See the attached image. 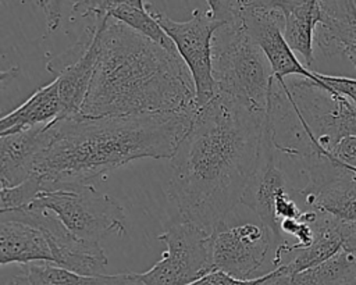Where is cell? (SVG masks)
<instances>
[{
  "label": "cell",
  "instance_id": "11",
  "mask_svg": "<svg viewBox=\"0 0 356 285\" xmlns=\"http://www.w3.org/2000/svg\"><path fill=\"white\" fill-rule=\"evenodd\" d=\"M288 190L292 192L293 189L289 186L286 174L281 167L278 153L274 149L266 125L259 164L241 203L249 207L270 231L275 249L285 241H282V231L280 228V220L274 211V203L280 193Z\"/></svg>",
  "mask_w": 356,
  "mask_h": 285
},
{
  "label": "cell",
  "instance_id": "7",
  "mask_svg": "<svg viewBox=\"0 0 356 285\" xmlns=\"http://www.w3.org/2000/svg\"><path fill=\"white\" fill-rule=\"evenodd\" d=\"M146 10L174 42L193 78L196 106L197 108L203 107L218 93L213 76V38L222 24L216 21L209 10H193L192 17L186 21H174L152 4H146Z\"/></svg>",
  "mask_w": 356,
  "mask_h": 285
},
{
  "label": "cell",
  "instance_id": "8",
  "mask_svg": "<svg viewBox=\"0 0 356 285\" xmlns=\"http://www.w3.org/2000/svg\"><path fill=\"white\" fill-rule=\"evenodd\" d=\"M241 21L250 38L266 54L274 78L285 79L289 75H299L324 85L314 71L303 65L284 36L285 18L281 10L268 6L263 0H245L241 10Z\"/></svg>",
  "mask_w": 356,
  "mask_h": 285
},
{
  "label": "cell",
  "instance_id": "5",
  "mask_svg": "<svg viewBox=\"0 0 356 285\" xmlns=\"http://www.w3.org/2000/svg\"><path fill=\"white\" fill-rule=\"evenodd\" d=\"M51 211L78 239L99 243L110 234H125V211L110 195L90 184L47 189L29 204Z\"/></svg>",
  "mask_w": 356,
  "mask_h": 285
},
{
  "label": "cell",
  "instance_id": "17",
  "mask_svg": "<svg viewBox=\"0 0 356 285\" xmlns=\"http://www.w3.org/2000/svg\"><path fill=\"white\" fill-rule=\"evenodd\" d=\"M61 115L63 106L60 100L58 83L54 78L50 83L33 92V95L15 110L1 117L0 136L39 125H49L61 120Z\"/></svg>",
  "mask_w": 356,
  "mask_h": 285
},
{
  "label": "cell",
  "instance_id": "4",
  "mask_svg": "<svg viewBox=\"0 0 356 285\" xmlns=\"http://www.w3.org/2000/svg\"><path fill=\"white\" fill-rule=\"evenodd\" d=\"M213 76L222 93L253 111H267L274 81L271 65L242 25H221L213 38Z\"/></svg>",
  "mask_w": 356,
  "mask_h": 285
},
{
  "label": "cell",
  "instance_id": "14",
  "mask_svg": "<svg viewBox=\"0 0 356 285\" xmlns=\"http://www.w3.org/2000/svg\"><path fill=\"white\" fill-rule=\"evenodd\" d=\"M47 125H39L0 136V184L15 186L33 174L36 156L43 149Z\"/></svg>",
  "mask_w": 356,
  "mask_h": 285
},
{
  "label": "cell",
  "instance_id": "20",
  "mask_svg": "<svg viewBox=\"0 0 356 285\" xmlns=\"http://www.w3.org/2000/svg\"><path fill=\"white\" fill-rule=\"evenodd\" d=\"M107 15L125 24L127 26L132 28L134 31L147 36L153 42L161 44L164 49L177 51L174 42L164 32V29L159 25V22L153 18V15L146 10V7L138 8V7H132V6H120L117 8H113Z\"/></svg>",
  "mask_w": 356,
  "mask_h": 285
},
{
  "label": "cell",
  "instance_id": "29",
  "mask_svg": "<svg viewBox=\"0 0 356 285\" xmlns=\"http://www.w3.org/2000/svg\"><path fill=\"white\" fill-rule=\"evenodd\" d=\"M49 1L50 0H35V3H36V6H39V7H42L43 10H46V7H47V4H49Z\"/></svg>",
  "mask_w": 356,
  "mask_h": 285
},
{
  "label": "cell",
  "instance_id": "15",
  "mask_svg": "<svg viewBox=\"0 0 356 285\" xmlns=\"http://www.w3.org/2000/svg\"><path fill=\"white\" fill-rule=\"evenodd\" d=\"M282 11L285 18L284 36L291 49L300 54L306 67L314 63V32L320 22L318 0H263Z\"/></svg>",
  "mask_w": 356,
  "mask_h": 285
},
{
  "label": "cell",
  "instance_id": "13",
  "mask_svg": "<svg viewBox=\"0 0 356 285\" xmlns=\"http://www.w3.org/2000/svg\"><path fill=\"white\" fill-rule=\"evenodd\" d=\"M53 263L50 241L35 222L0 215V264Z\"/></svg>",
  "mask_w": 356,
  "mask_h": 285
},
{
  "label": "cell",
  "instance_id": "19",
  "mask_svg": "<svg viewBox=\"0 0 356 285\" xmlns=\"http://www.w3.org/2000/svg\"><path fill=\"white\" fill-rule=\"evenodd\" d=\"M289 285H356V253L343 249L316 267L292 274Z\"/></svg>",
  "mask_w": 356,
  "mask_h": 285
},
{
  "label": "cell",
  "instance_id": "9",
  "mask_svg": "<svg viewBox=\"0 0 356 285\" xmlns=\"http://www.w3.org/2000/svg\"><path fill=\"white\" fill-rule=\"evenodd\" d=\"M0 215L35 222L42 227L50 241L56 266L81 275H103L107 266V256L100 243L78 239L51 211L26 206L24 209L0 213Z\"/></svg>",
  "mask_w": 356,
  "mask_h": 285
},
{
  "label": "cell",
  "instance_id": "16",
  "mask_svg": "<svg viewBox=\"0 0 356 285\" xmlns=\"http://www.w3.org/2000/svg\"><path fill=\"white\" fill-rule=\"evenodd\" d=\"M293 197H299L306 210L330 214L343 222L356 224V175L342 171L312 192L292 190Z\"/></svg>",
  "mask_w": 356,
  "mask_h": 285
},
{
  "label": "cell",
  "instance_id": "21",
  "mask_svg": "<svg viewBox=\"0 0 356 285\" xmlns=\"http://www.w3.org/2000/svg\"><path fill=\"white\" fill-rule=\"evenodd\" d=\"M44 189V181L38 172H33L29 178L15 186L1 188L0 213L18 210L29 206Z\"/></svg>",
  "mask_w": 356,
  "mask_h": 285
},
{
  "label": "cell",
  "instance_id": "26",
  "mask_svg": "<svg viewBox=\"0 0 356 285\" xmlns=\"http://www.w3.org/2000/svg\"><path fill=\"white\" fill-rule=\"evenodd\" d=\"M316 75L324 85H327V88L330 90H332L334 93H338L341 96H345L349 100L356 103V79L346 78V76L325 75V74H320V72H316Z\"/></svg>",
  "mask_w": 356,
  "mask_h": 285
},
{
  "label": "cell",
  "instance_id": "31",
  "mask_svg": "<svg viewBox=\"0 0 356 285\" xmlns=\"http://www.w3.org/2000/svg\"><path fill=\"white\" fill-rule=\"evenodd\" d=\"M353 3H355V4H356V0H353Z\"/></svg>",
  "mask_w": 356,
  "mask_h": 285
},
{
  "label": "cell",
  "instance_id": "23",
  "mask_svg": "<svg viewBox=\"0 0 356 285\" xmlns=\"http://www.w3.org/2000/svg\"><path fill=\"white\" fill-rule=\"evenodd\" d=\"M325 157L345 170L349 167H356V136H342L325 154Z\"/></svg>",
  "mask_w": 356,
  "mask_h": 285
},
{
  "label": "cell",
  "instance_id": "2",
  "mask_svg": "<svg viewBox=\"0 0 356 285\" xmlns=\"http://www.w3.org/2000/svg\"><path fill=\"white\" fill-rule=\"evenodd\" d=\"M97 60L79 115L196 113V90L178 54L108 17L93 18Z\"/></svg>",
  "mask_w": 356,
  "mask_h": 285
},
{
  "label": "cell",
  "instance_id": "24",
  "mask_svg": "<svg viewBox=\"0 0 356 285\" xmlns=\"http://www.w3.org/2000/svg\"><path fill=\"white\" fill-rule=\"evenodd\" d=\"M211 17L220 24H232L241 18V0H206Z\"/></svg>",
  "mask_w": 356,
  "mask_h": 285
},
{
  "label": "cell",
  "instance_id": "25",
  "mask_svg": "<svg viewBox=\"0 0 356 285\" xmlns=\"http://www.w3.org/2000/svg\"><path fill=\"white\" fill-rule=\"evenodd\" d=\"M263 279H264V274L252 279H238L224 271L214 270L203 275L202 278L191 282L189 285H259Z\"/></svg>",
  "mask_w": 356,
  "mask_h": 285
},
{
  "label": "cell",
  "instance_id": "6",
  "mask_svg": "<svg viewBox=\"0 0 356 285\" xmlns=\"http://www.w3.org/2000/svg\"><path fill=\"white\" fill-rule=\"evenodd\" d=\"M157 239L167 249L147 271L129 272L135 285H189L214 271L211 234L203 228L179 218Z\"/></svg>",
  "mask_w": 356,
  "mask_h": 285
},
{
  "label": "cell",
  "instance_id": "30",
  "mask_svg": "<svg viewBox=\"0 0 356 285\" xmlns=\"http://www.w3.org/2000/svg\"><path fill=\"white\" fill-rule=\"evenodd\" d=\"M346 171H349V172H352V174L356 175V167H349Z\"/></svg>",
  "mask_w": 356,
  "mask_h": 285
},
{
  "label": "cell",
  "instance_id": "10",
  "mask_svg": "<svg viewBox=\"0 0 356 285\" xmlns=\"http://www.w3.org/2000/svg\"><path fill=\"white\" fill-rule=\"evenodd\" d=\"M274 246L270 231L257 224L221 227L211 234V260L214 270L238 279H252Z\"/></svg>",
  "mask_w": 356,
  "mask_h": 285
},
{
  "label": "cell",
  "instance_id": "28",
  "mask_svg": "<svg viewBox=\"0 0 356 285\" xmlns=\"http://www.w3.org/2000/svg\"><path fill=\"white\" fill-rule=\"evenodd\" d=\"M61 8L63 0H50L44 13H46V26L49 32H53L58 28L61 21Z\"/></svg>",
  "mask_w": 356,
  "mask_h": 285
},
{
  "label": "cell",
  "instance_id": "27",
  "mask_svg": "<svg viewBox=\"0 0 356 285\" xmlns=\"http://www.w3.org/2000/svg\"><path fill=\"white\" fill-rule=\"evenodd\" d=\"M274 211L277 218L284 220V218H300L303 214V210L300 209L298 200L293 197L292 192H282L277 196L275 203H274Z\"/></svg>",
  "mask_w": 356,
  "mask_h": 285
},
{
  "label": "cell",
  "instance_id": "18",
  "mask_svg": "<svg viewBox=\"0 0 356 285\" xmlns=\"http://www.w3.org/2000/svg\"><path fill=\"white\" fill-rule=\"evenodd\" d=\"M22 270L7 285H120L117 275L88 277L53 263L19 264Z\"/></svg>",
  "mask_w": 356,
  "mask_h": 285
},
{
  "label": "cell",
  "instance_id": "3",
  "mask_svg": "<svg viewBox=\"0 0 356 285\" xmlns=\"http://www.w3.org/2000/svg\"><path fill=\"white\" fill-rule=\"evenodd\" d=\"M196 113L139 115H76L46 127L36 156L47 189L83 185L138 158H171Z\"/></svg>",
  "mask_w": 356,
  "mask_h": 285
},
{
  "label": "cell",
  "instance_id": "22",
  "mask_svg": "<svg viewBox=\"0 0 356 285\" xmlns=\"http://www.w3.org/2000/svg\"><path fill=\"white\" fill-rule=\"evenodd\" d=\"M120 6H132L138 8H145L143 0H74L72 3V17H99L107 15L113 8Z\"/></svg>",
  "mask_w": 356,
  "mask_h": 285
},
{
  "label": "cell",
  "instance_id": "32",
  "mask_svg": "<svg viewBox=\"0 0 356 285\" xmlns=\"http://www.w3.org/2000/svg\"><path fill=\"white\" fill-rule=\"evenodd\" d=\"M241 1H242V3H243V1H245V0H241Z\"/></svg>",
  "mask_w": 356,
  "mask_h": 285
},
{
  "label": "cell",
  "instance_id": "12",
  "mask_svg": "<svg viewBox=\"0 0 356 285\" xmlns=\"http://www.w3.org/2000/svg\"><path fill=\"white\" fill-rule=\"evenodd\" d=\"M320 22L314 40L325 56L342 54L356 70V4L353 0H318Z\"/></svg>",
  "mask_w": 356,
  "mask_h": 285
},
{
  "label": "cell",
  "instance_id": "1",
  "mask_svg": "<svg viewBox=\"0 0 356 285\" xmlns=\"http://www.w3.org/2000/svg\"><path fill=\"white\" fill-rule=\"evenodd\" d=\"M266 113L222 93L197 108L171 157L167 193L181 220L209 234L224 227L257 168Z\"/></svg>",
  "mask_w": 356,
  "mask_h": 285
}]
</instances>
